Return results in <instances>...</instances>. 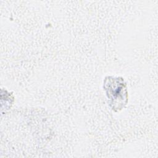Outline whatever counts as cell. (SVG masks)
Masks as SVG:
<instances>
[{"label":"cell","mask_w":158,"mask_h":158,"mask_svg":"<svg viewBox=\"0 0 158 158\" xmlns=\"http://www.w3.org/2000/svg\"><path fill=\"white\" fill-rule=\"evenodd\" d=\"M103 88L111 109L119 112L127 104L128 93L127 83L121 77L107 76L103 81Z\"/></svg>","instance_id":"1"}]
</instances>
